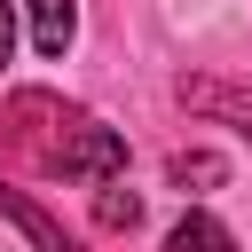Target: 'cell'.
Listing matches in <instances>:
<instances>
[{
	"instance_id": "cell-7",
	"label": "cell",
	"mask_w": 252,
	"mask_h": 252,
	"mask_svg": "<svg viewBox=\"0 0 252 252\" xmlns=\"http://www.w3.org/2000/svg\"><path fill=\"white\" fill-rule=\"evenodd\" d=\"M94 220H102V228H134V220H142V197L102 181V197H94Z\"/></svg>"
},
{
	"instance_id": "cell-4",
	"label": "cell",
	"mask_w": 252,
	"mask_h": 252,
	"mask_svg": "<svg viewBox=\"0 0 252 252\" xmlns=\"http://www.w3.org/2000/svg\"><path fill=\"white\" fill-rule=\"evenodd\" d=\"M0 213H8V220L32 236V252H79V244H71V236H63V228H55V220H47V213H39L24 189H0Z\"/></svg>"
},
{
	"instance_id": "cell-6",
	"label": "cell",
	"mask_w": 252,
	"mask_h": 252,
	"mask_svg": "<svg viewBox=\"0 0 252 252\" xmlns=\"http://www.w3.org/2000/svg\"><path fill=\"white\" fill-rule=\"evenodd\" d=\"M165 173H173V189H189V181H197V189H213L228 165H220L213 150H173V165H165Z\"/></svg>"
},
{
	"instance_id": "cell-5",
	"label": "cell",
	"mask_w": 252,
	"mask_h": 252,
	"mask_svg": "<svg viewBox=\"0 0 252 252\" xmlns=\"http://www.w3.org/2000/svg\"><path fill=\"white\" fill-rule=\"evenodd\" d=\"M165 252H236V236H228L213 213H181V220L165 228Z\"/></svg>"
},
{
	"instance_id": "cell-3",
	"label": "cell",
	"mask_w": 252,
	"mask_h": 252,
	"mask_svg": "<svg viewBox=\"0 0 252 252\" xmlns=\"http://www.w3.org/2000/svg\"><path fill=\"white\" fill-rule=\"evenodd\" d=\"M189 110H213V118H228L236 134H252V87H220V79H181L173 87Z\"/></svg>"
},
{
	"instance_id": "cell-2",
	"label": "cell",
	"mask_w": 252,
	"mask_h": 252,
	"mask_svg": "<svg viewBox=\"0 0 252 252\" xmlns=\"http://www.w3.org/2000/svg\"><path fill=\"white\" fill-rule=\"evenodd\" d=\"M24 16H32V47L63 63V47L79 39V0H24Z\"/></svg>"
},
{
	"instance_id": "cell-1",
	"label": "cell",
	"mask_w": 252,
	"mask_h": 252,
	"mask_svg": "<svg viewBox=\"0 0 252 252\" xmlns=\"http://www.w3.org/2000/svg\"><path fill=\"white\" fill-rule=\"evenodd\" d=\"M39 158H47V173H71V181H118V173H126V142H118L102 118H87V110H71L63 134H55Z\"/></svg>"
},
{
	"instance_id": "cell-8",
	"label": "cell",
	"mask_w": 252,
	"mask_h": 252,
	"mask_svg": "<svg viewBox=\"0 0 252 252\" xmlns=\"http://www.w3.org/2000/svg\"><path fill=\"white\" fill-rule=\"evenodd\" d=\"M8 55H16V0H0V71H8Z\"/></svg>"
}]
</instances>
